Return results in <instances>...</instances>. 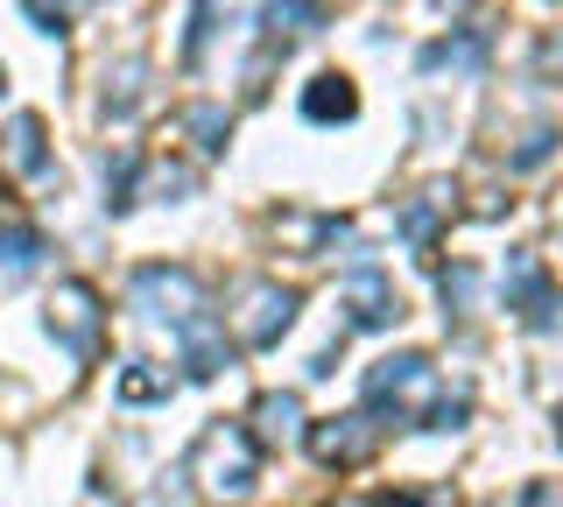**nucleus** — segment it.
Listing matches in <instances>:
<instances>
[{
  "label": "nucleus",
  "mask_w": 563,
  "mask_h": 507,
  "mask_svg": "<svg viewBox=\"0 0 563 507\" xmlns=\"http://www.w3.org/2000/svg\"><path fill=\"white\" fill-rule=\"evenodd\" d=\"M254 444H289V437H303V401H296L289 388H268L254 401Z\"/></svg>",
  "instance_id": "15"
},
{
  "label": "nucleus",
  "mask_w": 563,
  "mask_h": 507,
  "mask_svg": "<svg viewBox=\"0 0 563 507\" xmlns=\"http://www.w3.org/2000/svg\"><path fill=\"white\" fill-rule=\"evenodd\" d=\"M430 401H437V366L422 353H395V360H380L374 374H366V416H374L380 430L430 416Z\"/></svg>",
  "instance_id": "2"
},
{
  "label": "nucleus",
  "mask_w": 563,
  "mask_h": 507,
  "mask_svg": "<svg viewBox=\"0 0 563 507\" xmlns=\"http://www.w3.org/2000/svg\"><path fill=\"white\" fill-rule=\"evenodd\" d=\"M556 437H563V409H556Z\"/></svg>",
  "instance_id": "25"
},
{
  "label": "nucleus",
  "mask_w": 563,
  "mask_h": 507,
  "mask_svg": "<svg viewBox=\"0 0 563 507\" xmlns=\"http://www.w3.org/2000/svg\"><path fill=\"white\" fill-rule=\"evenodd\" d=\"M303 444H310V459L317 465H331V472H352V465H366L380 451V423L366 409H352V416H324V423H310L303 430Z\"/></svg>",
  "instance_id": "5"
},
{
  "label": "nucleus",
  "mask_w": 563,
  "mask_h": 507,
  "mask_svg": "<svg viewBox=\"0 0 563 507\" xmlns=\"http://www.w3.org/2000/svg\"><path fill=\"white\" fill-rule=\"evenodd\" d=\"M0 85H8V71H0Z\"/></svg>",
  "instance_id": "26"
},
{
  "label": "nucleus",
  "mask_w": 563,
  "mask_h": 507,
  "mask_svg": "<svg viewBox=\"0 0 563 507\" xmlns=\"http://www.w3.org/2000/svg\"><path fill=\"white\" fill-rule=\"evenodd\" d=\"M169 395V374H155L148 360H128V374H120V401H155Z\"/></svg>",
  "instance_id": "21"
},
{
  "label": "nucleus",
  "mask_w": 563,
  "mask_h": 507,
  "mask_svg": "<svg viewBox=\"0 0 563 507\" xmlns=\"http://www.w3.org/2000/svg\"><path fill=\"white\" fill-rule=\"evenodd\" d=\"M352 113H360V92H352V78H339V71L310 78V92H303V120L331 128V120H352Z\"/></svg>",
  "instance_id": "16"
},
{
  "label": "nucleus",
  "mask_w": 563,
  "mask_h": 507,
  "mask_svg": "<svg viewBox=\"0 0 563 507\" xmlns=\"http://www.w3.org/2000/svg\"><path fill=\"white\" fill-rule=\"evenodd\" d=\"M49 339H57L64 353H78V360H99L106 310H99L92 283H57V296H49Z\"/></svg>",
  "instance_id": "4"
},
{
  "label": "nucleus",
  "mask_w": 563,
  "mask_h": 507,
  "mask_svg": "<svg viewBox=\"0 0 563 507\" xmlns=\"http://www.w3.org/2000/svg\"><path fill=\"white\" fill-rule=\"evenodd\" d=\"M296 304H303L296 289H282V283H254V289L240 296V310H233L240 345H254V353H261V345H275L282 331L296 324Z\"/></svg>",
  "instance_id": "7"
},
{
  "label": "nucleus",
  "mask_w": 563,
  "mask_h": 507,
  "mask_svg": "<svg viewBox=\"0 0 563 507\" xmlns=\"http://www.w3.org/2000/svg\"><path fill=\"white\" fill-rule=\"evenodd\" d=\"M43 261H49V240L29 219H0V283H29Z\"/></svg>",
  "instance_id": "14"
},
{
  "label": "nucleus",
  "mask_w": 563,
  "mask_h": 507,
  "mask_svg": "<svg viewBox=\"0 0 563 507\" xmlns=\"http://www.w3.org/2000/svg\"><path fill=\"white\" fill-rule=\"evenodd\" d=\"M128 304L141 310V318H155V324H190L205 304V283L190 268H169V261H148V268H134V283H128Z\"/></svg>",
  "instance_id": "3"
},
{
  "label": "nucleus",
  "mask_w": 563,
  "mask_h": 507,
  "mask_svg": "<svg viewBox=\"0 0 563 507\" xmlns=\"http://www.w3.org/2000/svg\"><path fill=\"white\" fill-rule=\"evenodd\" d=\"M437 8H451V14H465V8H472V0H437Z\"/></svg>",
  "instance_id": "24"
},
{
  "label": "nucleus",
  "mask_w": 563,
  "mask_h": 507,
  "mask_svg": "<svg viewBox=\"0 0 563 507\" xmlns=\"http://www.w3.org/2000/svg\"><path fill=\"white\" fill-rule=\"evenodd\" d=\"M437 289H444V304L457 310V318H472V304H479V268H465V261H457V268L437 275Z\"/></svg>",
  "instance_id": "20"
},
{
  "label": "nucleus",
  "mask_w": 563,
  "mask_h": 507,
  "mask_svg": "<svg viewBox=\"0 0 563 507\" xmlns=\"http://www.w3.org/2000/svg\"><path fill=\"white\" fill-rule=\"evenodd\" d=\"M155 190H190V169H155Z\"/></svg>",
  "instance_id": "23"
},
{
  "label": "nucleus",
  "mask_w": 563,
  "mask_h": 507,
  "mask_svg": "<svg viewBox=\"0 0 563 507\" xmlns=\"http://www.w3.org/2000/svg\"><path fill=\"white\" fill-rule=\"evenodd\" d=\"M184 472L205 486L211 500H246V494H254V480H261V444H254V430H240V423H205V437L190 444Z\"/></svg>",
  "instance_id": "1"
},
{
  "label": "nucleus",
  "mask_w": 563,
  "mask_h": 507,
  "mask_svg": "<svg viewBox=\"0 0 563 507\" xmlns=\"http://www.w3.org/2000/svg\"><path fill=\"white\" fill-rule=\"evenodd\" d=\"M43 113H14L8 128H0V177L22 184V177H43L49 169V142H43Z\"/></svg>",
  "instance_id": "9"
},
{
  "label": "nucleus",
  "mask_w": 563,
  "mask_h": 507,
  "mask_svg": "<svg viewBox=\"0 0 563 507\" xmlns=\"http://www.w3.org/2000/svg\"><path fill=\"white\" fill-rule=\"evenodd\" d=\"M176 345H184L190 381H211V374H225V366H233V339H225V324L211 318V310H198L190 324H176Z\"/></svg>",
  "instance_id": "10"
},
{
  "label": "nucleus",
  "mask_w": 563,
  "mask_h": 507,
  "mask_svg": "<svg viewBox=\"0 0 563 507\" xmlns=\"http://www.w3.org/2000/svg\"><path fill=\"white\" fill-rule=\"evenodd\" d=\"M451 198H457L451 184H430V190H416V198H409V205H401V212H395L401 240H409L416 254H430V247H437V225L451 219Z\"/></svg>",
  "instance_id": "12"
},
{
  "label": "nucleus",
  "mask_w": 563,
  "mask_h": 507,
  "mask_svg": "<svg viewBox=\"0 0 563 507\" xmlns=\"http://www.w3.org/2000/svg\"><path fill=\"white\" fill-rule=\"evenodd\" d=\"M184 128L198 134V155H219V148H225V134H233V120H225V107H190V113H184Z\"/></svg>",
  "instance_id": "19"
},
{
  "label": "nucleus",
  "mask_w": 563,
  "mask_h": 507,
  "mask_svg": "<svg viewBox=\"0 0 563 507\" xmlns=\"http://www.w3.org/2000/svg\"><path fill=\"white\" fill-rule=\"evenodd\" d=\"M401 318V296H395V283L374 268V254L366 247H352V283H345V324L352 331H387Z\"/></svg>",
  "instance_id": "6"
},
{
  "label": "nucleus",
  "mask_w": 563,
  "mask_h": 507,
  "mask_svg": "<svg viewBox=\"0 0 563 507\" xmlns=\"http://www.w3.org/2000/svg\"><path fill=\"white\" fill-rule=\"evenodd\" d=\"M141 78H148V64H141V57H128L120 71H106V113L128 120V113L141 107Z\"/></svg>",
  "instance_id": "17"
},
{
  "label": "nucleus",
  "mask_w": 563,
  "mask_h": 507,
  "mask_svg": "<svg viewBox=\"0 0 563 507\" xmlns=\"http://www.w3.org/2000/svg\"><path fill=\"white\" fill-rule=\"evenodd\" d=\"M134 177H141V155L134 148L106 155V212H128V205H134Z\"/></svg>",
  "instance_id": "18"
},
{
  "label": "nucleus",
  "mask_w": 563,
  "mask_h": 507,
  "mask_svg": "<svg viewBox=\"0 0 563 507\" xmlns=\"http://www.w3.org/2000/svg\"><path fill=\"white\" fill-rule=\"evenodd\" d=\"M486 49H493V36H486V29H457V36H444V43H430V49H422V78H479L486 71Z\"/></svg>",
  "instance_id": "11"
},
{
  "label": "nucleus",
  "mask_w": 563,
  "mask_h": 507,
  "mask_svg": "<svg viewBox=\"0 0 563 507\" xmlns=\"http://www.w3.org/2000/svg\"><path fill=\"white\" fill-rule=\"evenodd\" d=\"M261 29H268V49H296L324 29V0H261Z\"/></svg>",
  "instance_id": "13"
},
{
  "label": "nucleus",
  "mask_w": 563,
  "mask_h": 507,
  "mask_svg": "<svg viewBox=\"0 0 563 507\" xmlns=\"http://www.w3.org/2000/svg\"><path fill=\"white\" fill-rule=\"evenodd\" d=\"M22 8L35 14V29H43V36H57V29H64V14H70V0H22Z\"/></svg>",
  "instance_id": "22"
},
{
  "label": "nucleus",
  "mask_w": 563,
  "mask_h": 507,
  "mask_svg": "<svg viewBox=\"0 0 563 507\" xmlns=\"http://www.w3.org/2000/svg\"><path fill=\"white\" fill-rule=\"evenodd\" d=\"M507 310H515V318L521 324H536V331H550L556 324V289H550V275H542V261L536 254H515V261H507Z\"/></svg>",
  "instance_id": "8"
}]
</instances>
